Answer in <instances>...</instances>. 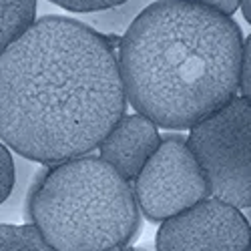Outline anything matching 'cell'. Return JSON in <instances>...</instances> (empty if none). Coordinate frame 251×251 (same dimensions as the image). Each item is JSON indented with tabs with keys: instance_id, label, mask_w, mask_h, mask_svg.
<instances>
[{
	"instance_id": "obj_1",
	"label": "cell",
	"mask_w": 251,
	"mask_h": 251,
	"mask_svg": "<svg viewBox=\"0 0 251 251\" xmlns=\"http://www.w3.org/2000/svg\"><path fill=\"white\" fill-rule=\"evenodd\" d=\"M125 109L109 38L80 20L36 18L0 54V139L25 159L58 165L87 155Z\"/></svg>"
},
{
	"instance_id": "obj_2",
	"label": "cell",
	"mask_w": 251,
	"mask_h": 251,
	"mask_svg": "<svg viewBox=\"0 0 251 251\" xmlns=\"http://www.w3.org/2000/svg\"><path fill=\"white\" fill-rule=\"evenodd\" d=\"M243 36L197 0H157L119 45L125 97L163 129H193L237 97Z\"/></svg>"
},
{
	"instance_id": "obj_3",
	"label": "cell",
	"mask_w": 251,
	"mask_h": 251,
	"mask_svg": "<svg viewBox=\"0 0 251 251\" xmlns=\"http://www.w3.org/2000/svg\"><path fill=\"white\" fill-rule=\"evenodd\" d=\"M23 217L38 227L52 251L127 247L141 229L133 185L95 155L38 169Z\"/></svg>"
},
{
	"instance_id": "obj_4",
	"label": "cell",
	"mask_w": 251,
	"mask_h": 251,
	"mask_svg": "<svg viewBox=\"0 0 251 251\" xmlns=\"http://www.w3.org/2000/svg\"><path fill=\"white\" fill-rule=\"evenodd\" d=\"M209 195L237 209H251V100L233 97L189 131Z\"/></svg>"
},
{
	"instance_id": "obj_5",
	"label": "cell",
	"mask_w": 251,
	"mask_h": 251,
	"mask_svg": "<svg viewBox=\"0 0 251 251\" xmlns=\"http://www.w3.org/2000/svg\"><path fill=\"white\" fill-rule=\"evenodd\" d=\"M139 211L149 221H167L209 197L201 167L181 135H165L153 157L131 183Z\"/></svg>"
},
{
	"instance_id": "obj_6",
	"label": "cell",
	"mask_w": 251,
	"mask_h": 251,
	"mask_svg": "<svg viewBox=\"0 0 251 251\" xmlns=\"http://www.w3.org/2000/svg\"><path fill=\"white\" fill-rule=\"evenodd\" d=\"M251 225L237 207L207 197L163 221L157 251H247Z\"/></svg>"
},
{
	"instance_id": "obj_7",
	"label": "cell",
	"mask_w": 251,
	"mask_h": 251,
	"mask_svg": "<svg viewBox=\"0 0 251 251\" xmlns=\"http://www.w3.org/2000/svg\"><path fill=\"white\" fill-rule=\"evenodd\" d=\"M161 143L157 125L139 113L125 115L99 145L100 159L129 183L137 179L141 169L153 157Z\"/></svg>"
},
{
	"instance_id": "obj_8",
	"label": "cell",
	"mask_w": 251,
	"mask_h": 251,
	"mask_svg": "<svg viewBox=\"0 0 251 251\" xmlns=\"http://www.w3.org/2000/svg\"><path fill=\"white\" fill-rule=\"evenodd\" d=\"M36 20V0H0V54Z\"/></svg>"
},
{
	"instance_id": "obj_9",
	"label": "cell",
	"mask_w": 251,
	"mask_h": 251,
	"mask_svg": "<svg viewBox=\"0 0 251 251\" xmlns=\"http://www.w3.org/2000/svg\"><path fill=\"white\" fill-rule=\"evenodd\" d=\"M153 2H157V0H127V2L107 10L89 12L85 14V25H93L107 34L127 32L129 26L143 14V10H147Z\"/></svg>"
},
{
	"instance_id": "obj_10",
	"label": "cell",
	"mask_w": 251,
	"mask_h": 251,
	"mask_svg": "<svg viewBox=\"0 0 251 251\" xmlns=\"http://www.w3.org/2000/svg\"><path fill=\"white\" fill-rule=\"evenodd\" d=\"M0 251H52L34 223L0 225Z\"/></svg>"
},
{
	"instance_id": "obj_11",
	"label": "cell",
	"mask_w": 251,
	"mask_h": 251,
	"mask_svg": "<svg viewBox=\"0 0 251 251\" xmlns=\"http://www.w3.org/2000/svg\"><path fill=\"white\" fill-rule=\"evenodd\" d=\"M14 167H16L14 187H12V193L8 195V199L0 205V219H14V217L25 213V201H26V193H28V185L32 181V175L36 173L34 161L25 159L20 155L14 159Z\"/></svg>"
},
{
	"instance_id": "obj_12",
	"label": "cell",
	"mask_w": 251,
	"mask_h": 251,
	"mask_svg": "<svg viewBox=\"0 0 251 251\" xmlns=\"http://www.w3.org/2000/svg\"><path fill=\"white\" fill-rule=\"evenodd\" d=\"M16 179V167H14V155L8 151L6 145L0 143V205H2L8 195L12 193Z\"/></svg>"
},
{
	"instance_id": "obj_13",
	"label": "cell",
	"mask_w": 251,
	"mask_h": 251,
	"mask_svg": "<svg viewBox=\"0 0 251 251\" xmlns=\"http://www.w3.org/2000/svg\"><path fill=\"white\" fill-rule=\"evenodd\" d=\"M49 2L73 10L76 14H89V12H99V10H107L113 6H119L127 0H49Z\"/></svg>"
},
{
	"instance_id": "obj_14",
	"label": "cell",
	"mask_w": 251,
	"mask_h": 251,
	"mask_svg": "<svg viewBox=\"0 0 251 251\" xmlns=\"http://www.w3.org/2000/svg\"><path fill=\"white\" fill-rule=\"evenodd\" d=\"M239 91L241 97L251 100V34L243 40V54H241V73H239Z\"/></svg>"
},
{
	"instance_id": "obj_15",
	"label": "cell",
	"mask_w": 251,
	"mask_h": 251,
	"mask_svg": "<svg viewBox=\"0 0 251 251\" xmlns=\"http://www.w3.org/2000/svg\"><path fill=\"white\" fill-rule=\"evenodd\" d=\"M197 2L209 6V8H213L225 16H231L237 8H239V0H197Z\"/></svg>"
},
{
	"instance_id": "obj_16",
	"label": "cell",
	"mask_w": 251,
	"mask_h": 251,
	"mask_svg": "<svg viewBox=\"0 0 251 251\" xmlns=\"http://www.w3.org/2000/svg\"><path fill=\"white\" fill-rule=\"evenodd\" d=\"M239 6H241V12H243L245 20L251 25V0H239Z\"/></svg>"
},
{
	"instance_id": "obj_17",
	"label": "cell",
	"mask_w": 251,
	"mask_h": 251,
	"mask_svg": "<svg viewBox=\"0 0 251 251\" xmlns=\"http://www.w3.org/2000/svg\"><path fill=\"white\" fill-rule=\"evenodd\" d=\"M109 251H143V249H135V247H119V249H109Z\"/></svg>"
},
{
	"instance_id": "obj_18",
	"label": "cell",
	"mask_w": 251,
	"mask_h": 251,
	"mask_svg": "<svg viewBox=\"0 0 251 251\" xmlns=\"http://www.w3.org/2000/svg\"><path fill=\"white\" fill-rule=\"evenodd\" d=\"M247 251H251V245H249V249H247Z\"/></svg>"
}]
</instances>
